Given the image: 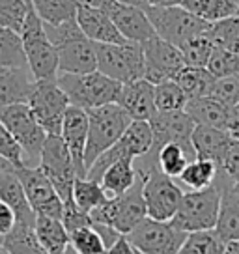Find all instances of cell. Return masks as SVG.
I'll use <instances>...</instances> for the list:
<instances>
[{"label":"cell","mask_w":239,"mask_h":254,"mask_svg":"<svg viewBox=\"0 0 239 254\" xmlns=\"http://www.w3.org/2000/svg\"><path fill=\"white\" fill-rule=\"evenodd\" d=\"M69 245L79 254H107L109 247L97 232L94 222L90 226H82L69 234Z\"/></svg>","instance_id":"obj_40"},{"label":"cell","mask_w":239,"mask_h":254,"mask_svg":"<svg viewBox=\"0 0 239 254\" xmlns=\"http://www.w3.org/2000/svg\"><path fill=\"white\" fill-rule=\"evenodd\" d=\"M226 178L230 180L232 183L239 182V140H232L230 148H228V153L223 161V167H221Z\"/></svg>","instance_id":"obj_46"},{"label":"cell","mask_w":239,"mask_h":254,"mask_svg":"<svg viewBox=\"0 0 239 254\" xmlns=\"http://www.w3.org/2000/svg\"><path fill=\"white\" fill-rule=\"evenodd\" d=\"M62 222H64L65 230L71 234V232L79 230L82 226H90V224H92V217H90V213L82 211V209L75 204V200H67V202H64Z\"/></svg>","instance_id":"obj_45"},{"label":"cell","mask_w":239,"mask_h":254,"mask_svg":"<svg viewBox=\"0 0 239 254\" xmlns=\"http://www.w3.org/2000/svg\"><path fill=\"white\" fill-rule=\"evenodd\" d=\"M0 65L28 67L21 34L8 26H0Z\"/></svg>","instance_id":"obj_36"},{"label":"cell","mask_w":239,"mask_h":254,"mask_svg":"<svg viewBox=\"0 0 239 254\" xmlns=\"http://www.w3.org/2000/svg\"><path fill=\"white\" fill-rule=\"evenodd\" d=\"M0 254H8V253H6V251H4V249H2V251H0Z\"/></svg>","instance_id":"obj_58"},{"label":"cell","mask_w":239,"mask_h":254,"mask_svg":"<svg viewBox=\"0 0 239 254\" xmlns=\"http://www.w3.org/2000/svg\"><path fill=\"white\" fill-rule=\"evenodd\" d=\"M107 254H142L138 249H135V247L129 243V239L125 238V236H121V238L114 243V245L107 251Z\"/></svg>","instance_id":"obj_48"},{"label":"cell","mask_w":239,"mask_h":254,"mask_svg":"<svg viewBox=\"0 0 239 254\" xmlns=\"http://www.w3.org/2000/svg\"><path fill=\"white\" fill-rule=\"evenodd\" d=\"M11 168H15L11 163H9L8 159H4L0 155V172H4V170H11Z\"/></svg>","instance_id":"obj_52"},{"label":"cell","mask_w":239,"mask_h":254,"mask_svg":"<svg viewBox=\"0 0 239 254\" xmlns=\"http://www.w3.org/2000/svg\"><path fill=\"white\" fill-rule=\"evenodd\" d=\"M179 6L211 24L236 15L234 0H181Z\"/></svg>","instance_id":"obj_32"},{"label":"cell","mask_w":239,"mask_h":254,"mask_svg":"<svg viewBox=\"0 0 239 254\" xmlns=\"http://www.w3.org/2000/svg\"><path fill=\"white\" fill-rule=\"evenodd\" d=\"M88 127H90L88 112L84 109L69 105V109H67L64 116L60 136L64 138L65 146H67V150L71 153L73 165H75V170H77L79 178H86L84 151H86L88 142Z\"/></svg>","instance_id":"obj_18"},{"label":"cell","mask_w":239,"mask_h":254,"mask_svg":"<svg viewBox=\"0 0 239 254\" xmlns=\"http://www.w3.org/2000/svg\"><path fill=\"white\" fill-rule=\"evenodd\" d=\"M45 32L58 55V71L73 75L97 71L96 43L80 30L77 17L56 26L45 24Z\"/></svg>","instance_id":"obj_1"},{"label":"cell","mask_w":239,"mask_h":254,"mask_svg":"<svg viewBox=\"0 0 239 254\" xmlns=\"http://www.w3.org/2000/svg\"><path fill=\"white\" fill-rule=\"evenodd\" d=\"M118 105L133 120H150L155 116V84L150 80L138 79L121 84Z\"/></svg>","instance_id":"obj_19"},{"label":"cell","mask_w":239,"mask_h":254,"mask_svg":"<svg viewBox=\"0 0 239 254\" xmlns=\"http://www.w3.org/2000/svg\"><path fill=\"white\" fill-rule=\"evenodd\" d=\"M0 155L4 159H8L13 167H23L24 157L21 146L15 142V138L9 135V131L0 120Z\"/></svg>","instance_id":"obj_44"},{"label":"cell","mask_w":239,"mask_h":254,"mask_svg":"<svg viewBox=\"0 0 239 254\" xmlns=\"http://www.w3.org/2000/svg\"><path fill=\"white\" fill-rule=\"evenodd\" d=\"M4 249V238H0V251Z\"/></svg>","instance_id":"obj_57"},{"label":"cell","mask_w":239,"mask_h":254,"mask_svg":"<svg viewBox=\"0 0 239 254\" xmlns=\"http://www.w3.org/2000/svg\"><path fill=\"white\" fill-rule=\"evenodd\" d=\"M58 79L60 88L65 92L69 105L84 111L97 109L103 105L118 103L121 82L103 75L101 71L92 73H62Z\"/></svg>","instance_id":"obj_3"},{"label":"cell","mask_w":239,"mask_h":254,"mask_svg":"<svg viewBox=\"0 0 239 254\" xmlns=\"http://www.w3.org/2000/svg\"><path fill=\"white\" fill-rule=\"evenodd\" d=\"M73 200L82 211L92 213L97 207L103 206L109 196L99 182L90 180V178H77L73 185Z\"/></svg>","instance_id":"obj_35"},{"label":"cell","mask_w":239,"mask_h":254,"mask_svg":"<svg viewBox=\"0 0 239 254\" xmlns=\"http://www.w3.org/2000/svg\"><path fill=\"white\" fill-rule=\"evenodd\" d=\"M4 251L8 254H49L36 236L34 224L15 222L13 230L4 236Z\"/></svg>","instance_id":"obj_29"},{"label":"cell","mask_w":239,"mask_h":254,"mask_svg":"<svg viewBox=\"0 0 239 254\" xmlns=\"http://www.w3.org/2000/svg\"><path fill=\"white\" fill-rule=\"evenodd\" d=\"M217 176H219V167L213 161L194 159L179 174V182L183 183L185 187H189V190H202L211 187L215 183Z\"/></svg>","instance_id":"obj_31"},{"label":"cell","mask_w":239,"mask_h":254,"mask_svg":"<svg viewBox=\"0 0 239 254\" xmlns=\"http://www.w3.org/2000/svg\"><path fill=\"white\" fill-rule=\"evenodd\" d=\"M144 11L153 24L155 34L178 49L211 28V23L187 11L183 6H146Z\"/></svg>","instance_id":"obj_8"},{"label":"cell","mask_w":239,"mask_h":254,"mask_svg":"<svg viewBox=\"0 0 239 254\" xmlns=\"http://www.w3.org/2000/svg\"><path fill=\"white\" fill-rule=\"evenodd\" d=\"M36 236L49 254H62L69 247V232L64 222L47 215H36Z\"/></svg>","instance_id":"obj_28"},{"label":"cell","mask_w":239,"mask_h":254,"mask_svg":"<svg viewBox=\"0 0 239 254\" xmlns=\"http://www.w3.org/2000/svg\"><path fill=\"white\" fill-rule=\"evenodd\" d=\"M209 95H213L219 101L236 109V105L239 103V73L230 75V77L215 79V84H213V90Z\"/></svg>","instance_id":"obj_43"},{"label":"cell","mask_w":239,"mask_h":254,"mask_svg":"<svg viewBox=\"0 0 239 254\" xmlns=\"http://www.w3.org/2000/svg\"><path fill=\"white\" fill-rule=\"evenodd\" d=\"M125 238L142 254H178L187 232L176 228L170 221H155L146 217Z\"/></svg>","instance_id":"obj_13"},{"label":"cell","mask_w":239,"mask_h":254,"mask_svg":"<svg viewBox=\"0 0 239 254\" xmlns=\"http://www.w3.org/2000/svg\"><path fill=\"white\" fill-rule=\"evenodd\" d=\"M15 168L0 172V200H4L13 209L17 222L36 224V213L30 207V204H28V198H26L23 189V183L19 180Z\"/></svg>","instance_id":"obj_25"},{"label":"cell","mask_w":239,"mask_h":254,"mask_svg":"<svg viewBox=\"0 0 239 254\" xmlns=\"http://www.w3.org/2000/svg\"><path fill=\"white\" fill-rule=\"evenodd\" d=\"M221 196H223V187L217 180L207 189L185 192L181 204L170 222L187 234L215 228L221 209Z\"/></svg>","instance_id":"obj_7"},{"label":"cell","mask_w":239,"mask_h":254,"mask_svg":"<svg viewBox=\"0 0 239 254\" xmlns=\"http://www.w3.org/2000/svg\"><path fill=\"white\" fill-rule=\"evenodd\" d=\"M234 107H228L226 103L219 101L213 95H204L196 99H189L185 112L191 116V120L196 126H209L217 129H226L234 114Z\"/></svg>","instance_id":"obj_24"},{"label":"cell","mask_w":239,"mask_h":254,"mask_svg":"<svg viewBox=\"0 0 239 254\" xmlns=\"http://www.w3.org/2000/svg\"><path fill=\"white\" fill-rule=\"evenodd\" d=\"M136 178H138V170L135 167V157H121L105 170L99 183L109 198H116L135 185Z\"/></svg>","instance_id":"obj_26"},{"label":"cell","mask_w":239,"mask_h":254,"mask_svg":"<svg viewBox=\"0 0 239 254\" xmlns=\"http://www.w3.org/2000/svg\"><path fill=\"white\" fill-rule=\"evenodd\" d=\"M191 144L196 159L213 161L217 167H223V161L232 144V136L226 129H217L209 126H194L191 135Z\"/></svg>","instance_id":"obj_20"},{"label":"cell","mask_w":239,"mask_h":254,"mask_svg":"<svg viewBox=\"0 0 239 254\" xmlns=\"http://www.w3.org/2000/svg\"><path fill=\"white\" fill-rule=\"evenodd\" d=\"M224 254H239V241H230V243H226Z\"/></svg>","instance_id":"obj_51"},{"label":"cell","mask_w":239,"mask_h":254,"mask_svg":"<svg viewBox=\"0 0 239 254\" xmlns=\"http://www.w3.org/2000/svg\"><path fill=\"white\" fill-rule=\"evenodd\" d=\"M142 159L148 161V165L136 168L140 170L144 180V200L148 217L155 221H172L185 192L179 189L174 178L161 172L152 155H144Z\"/></svg>","instance_id":"obj_4"},{"label":"cell","mask_w":239,"mask_h":254,"mask_svg":"<svg viewBox=\"0 0 239 254\" xmlns=\"http://www.w3.org/2000/svg\"><path fill=\"white\" fill-rule=\"evenodd\" d=\"M152 148L153 131L150 122H146V120H133L127 129L123 131V135L120 136L118 142L97 157V161L88 170L86 178L99 182L103 172L111 167L114 161H118L121 157H144V155H148L152 151Z\"/></svg>","instance_id":"obj_10"},{"label":"cell","mask_w":239,"mask_h":254,"mask_svg":"<svg viewBox=\"0 0 239 254\" xmlns=\"http://www.w3.org/2000/svg\"><path fill=\"white\" fill-rule=\"evenodd\" d=\"M90 217H92V222L107 224L121 236H127L138 222H142L148 217V211H146L144 180L140 170H138L135 185L127 192H123L121 196H116V198H109L103 206L92 211Z\"/></svg>","instance_id":"obj_6"},{"label":"cell","mask_w":239,"mask_h":254,"mask_svg":"<svg viewBox=\"0 0 239 254\" xmlns=\"http://www.w3.org/2000/svg\"><path fill=\"white\" fill-rule=\"evenodd\" d=\"M99 9H103L105 13L111 17L112 23L116 24V28L120 30V34L127 41L144 43L153 36H157L144 8L123 4L118 0H103Z\"/></svg>","instance_id":"obj_16"},{"label":"cell","mask_w":239,"mask_h":254,"mask_svg":"<svg viewBox=\"0 0 239 254\" xmlns=\"http://www.w3.org/2000/svg\"><path fill=\"white\" fill-rule=\"evenodd\" d=\"M209 73L221 79V77H230V75H238L239 73V55L238 53H230L224 49H217L209 58L206 65Z\"/></svg>","instance_id":"obj_41"},{"label":"cell","mask_w":239,"mask_h":254,"mask_svg":"<svg viewBox=\"0 0 239 254\" xmlns=\"http://www.w3.org/2000/svg\"><path fill=\"white\" fill-rule=\"evenodd\" d=\"M217 182L223 187V196H221V209H219V217H217L215 232L226 243L239 241V198L232 190L234 183L226 178V174L221 168H219Z\"/></svg>","instance_id":"obj_22"},{"label":"cell","mask_w":239,"mask_h":254,"mask_svg":"<svg viewBox=\"0 0 239 254\" xmlns=\"http://www.w3.org/2000/svg\"><path fill=\"white\" fill-rule=\"evenodd\" d=\"M144 2H146V6H159V8H165V6H179L181 4V0H144Z\"/></svg>","instance_id":"obj_50"},{"label":"cell","mask_w":239,"mask_h":254,"mask_svg":"<svg viewBox=\"0 0 239 254\" xmlns=\"http://www.w3.org/2000/svg\"><path fill=\"white\" fill-rule=\"evenodd\" d=\"M232 190H234V194L239 198V182L238 183H234V187H232Z\"/></svg>","instance_id":"obj_55"},{"label":"cell","mask_w":239,"mask_h":254,"mask_svg":"<svg viewBox=\"0 0 239 254\" xmlns=\"http://www.w3.org/2000/svg\"><path fill=\"white\" fill-rule=\"evenodd\" d=\"M86 112L90 120L86 151H84V167L88 174V170L97 161V157L118 142L133 118L118 103L103 105Z\"/></svg>","instance_id":"obj_2"},{"label":"cell","mask_w":239,"mask_h":254,"mask_svg":"<svg viewBox=\"0 0 239 254\" xmlns=\"http://www.w3.org/2000/svg\"><path fill=\"white\" fill-rule=\"evenodd\" d=\"M77 23H79L80 30L84 32V36L94 43H123V41H127L120 34L111 17L99 8H90V6L79 4Z\"/></svg>","instance_id":"obj_21"},{"label":"cell","mask_w":239,"mask_h":254,"mask_svg":"<svg viewBox=\"0 0 239 254\" xmlns=\"http://www.w3.org/2000/svg\"><path fill=\"white\" fill-rule=\"evenodd\" d=\"M179 51H181L187 65L206 67L211 55H213V51H215V43L211 40V28L207 32H204V34L196 36V38H192L191 41H187Z\"/></svg>","instance_id":"obj_37"},{"label":"cell","mask_w":239,"mask_h":254,"mask_svg":"<svg viewBox=\"0 0 239 254\" xmlns=\"http://www.w3.org/2000/svg\"><path fill=\"white\" fill-rule=\"evenodd\" d=\"M144 53V79L152 84H161L165 80H174L176 75L183 69L185 60L181 51L165 41L159 36H153L142 43Z\"/></svg>","instance_id":"obj_15"},{"label":"cell","mask_w":239,"mask_h":254,"mask_svg":"<svg viewBox=\"0 0 239 254\" xmlns=\"http://www.w3.org/2000/svg\"><path fill=\"white\" fill-rule=\"evenodd\" d=\"M234 6H236V15L239 17V0H234Z\"/></svg>","instance_id":"obj_56"},{"label":"cell","mask_w":239,"mask_h":254,"mask_svg":"<svg viewBox=\"0 0 239 254\" xmlns=\"http://www.w3.org/2000/svg\"><path fill=\"white\" fill-rule=\"evenodd\" d=\"M0 120L21 146L26 167L40 165L41 150L47 140V131L36 120L28 103H13L0 107Z\"/></svg>","instance_id":"obj_5"},{"label":"cell","mask_w":239,"mask_h":254,"mask_svg":"<svg viewBox=\"0 0 239 254\" xmlns=\"http://www.w3.org/2000/svg\"><path fill=\"white\" fill-rule=\"evenodd\" d=\"M19 180L23 183L24 194L28 198V204L36 215H47L62 221L64 213V202L60 194L56 192L55 185L51 183L47 176L43 174L40 167H17L15 168Z\"/></svg>","instance_id":"obj_14"},{"label":"cell","mask_w":239,"mask_h":254,"mask_svg":"<svg viewBox=\"0 0 239 254\" xmlns=\"http://www.w3.org/2000/svg\"><path fill=\"white\" fill-rule=\"evenodd\" d=\"M34 75L28 67L0 65V107L28 103L34 86Z\"/></svg>","instance_id":"obj_23"},{"label":"cell","mask_w":239,"mask_h":254,"mask_svg":"<svg viewBox=\"0 0 239 254\" xmlns=\"http://www.w3.org/2000/svg\"><path fill=\"white\" fill-rule=\"evenodd\" d=\"M51 183L55 185L56 192L60 194L62 202L73 200V185L79 178L75 165H73L71 153L65 146L64 138L60 135H47V140L41 150L40 165Z\"/></svg>","instance_id":"obj_12"},{"label":"cell","mask_w":239,"mask_h":254,"mask_svg":"<svg viewBox=\"0 0 239 254\" xmlns=\"http://www.w3.org/2000/svg\"><path fill=\"white\" fill-rule=\"evenodd\" d=\"M28 105L40 126L47 131V135L62 133V124L65 112L69 109V99L58 84V79L34 80Z\"/></svg>","instance_id":"obj_11"},{"label":"cell","mask_w":239,"mask_h":254,"mask_svg":"<svg viewBox=\"0 0 239 254\" xmlns=\"http://www.w3.org/2000/svg\"><path fill=\"white\" fill-rule=\"evenodd\" d=\"M118 2L131 4V6H138V8H144V6H146V2H144V0H118Z\"/></svg>","instance_id":"obj_53"},{"label":"cell","mask_w":239,"mask_h":254,"mask_svg":"<svg viewBox=\"0 0 239 254\" xmlns=\"http://www.w3.org/2000/svg\"><path fill=\"white\" fill-rule=\"evenodd\" d=\"M26 15V0H0V26L21 30Z\"/></svg>","instance_id":"obj_42"},{"label":"cell","mask_w":239,"mask_h":254,"mask_svg":"<svg viewBox=\"0 0 239 254\" xmlns=\"http://www.w3.org/2000/svg\"><path fill=\"white\" fill-rule=\"evenodd\" d=\"M236 109H238V111H239V103H238V105H236Z\"/></svg>","instance_id":"obj_59"},{"label":"cell","mask_w":239,"mask_h":254,"mask_svg":"<svg viewBox=\"0 0 239 254\" xmlns=\"http://www.w3.org/2000/svg\"><path fill=\"white\" fill-rule=\"evenodd\" d=\"M34 8L45 24H62L77 17V0H32Z\"/></svg>","instance_id":"obj_34"},{"label":"cell","mask_w":239,"mask_h":254,"mask_svg":"<svg viewBox=\"0 0 239 254\" xmlns=\"http://www.w3.org/2000/svg\"><path fill=\"white\" fill-rule=\"evenodd\" d=\"M215 79L207 67H192V65H185L181 71L176 75V82L185 92L189 99H196V97H204L209 95L215 84Z\"/></svg>","instance_id":"obj_30"},{"label":"cell","mask_w":239,"mask_h":254,"mask_svg":"<svg viewBox=\"0 0 239 254\" xmlns=\"http://www.w3.org/2000/svg\"><path fill=\"white\" fill-rule=\"evenodd\" d=\"M148 155H152L161 168V172H165L170 178H179V174L185 170V167L196 159V153L192 148L181 146V144L168 142L163 144L155 151H150Z\"/></svg>","instance_id":"obj_27"},{"label":"cell","mask_w":239,"mask_h":254,"mask_svg":"<svg viewBox=\"0 0 239 254\" xmlns=\"http://www.w3.org/2000/svg\"><path fill=\"white\" fill-rule=\"evenodd\" d=\"M15 222H17V217L13 213V209L4 200H0V238L8 236L9 232L13 230Z\"/></svg>","instance_id":"obj_47"},{"label":"cell","mask_w":239,"mask_h":254,"mask_svg":"<svg viewBox=\"0 0 239 254\" xmlns=\"http://www.w3.org/2000/svg\"><path fill=\"white\" fill-rule=\"evenodd\" d=\"M224 249L226 241L217 234L215 228H211L187 234L178 254H224Z\"/></svg>","instance_id":"obj_33"},{"label":"cell","mask_w":239,"mask_h":254,"mask_svg":"<svg viewBox=\"0 0 239 254\" xmlns=\"http://www.w3.org/2000/svg\"><path fill=\"white\" fill-rule=\"evenodd\" d=\"M211 40L217 49L239 55V17L232 15L211 24Z\"/></svg>","instance_id":"obj_39"},{"label":"cell","mask_w":239,"mask_h":254,"mask_svg":"<svg viewBox=\"0 0 239 254\" xmlns=\"http://www.w3.org/2000/svg\"><path fill=\"white\" fill-rule=\"evenodd\" d=\"M97 71L121 84L144 79L142 43H96Z\"/></svg>","instance_id":"obj_9"},{"label":"cell","mask_w":239,"mask_h":254,"mask_svg":"<svg viewBox=\"0 0 239 254\" xmlns=\"http://www.w3.org/2000/svg\"><path fill=\"white\" fill-rule=\"evenodd\" d=\"M189 97L179 88L176 80H165L155 84V109L157 112H174L185 111Z\"/></svg>","instance_id":"obj_38"},{"label":"cell","mask_w":239,"mask_h":254,"mask_svg":"<svg viewBox=\"0 0 239 254\" xmlns=\"http://www.w3.org/2000/svg\"><path fill=\"white\" fill-rule=\"evenodd\" d=\"M150 126L153 131V148L155 151L163 144L176 142L192 148L191 135L194 129V122L185 111H174V112H155V116L150 120ZM194 150V148H192Z\"/></svg>","instance_id":"obj_17"},{"label":"cell","mask_w":239,"mask_h":254,"mask_svg":"<svg viewBox=\"0 0 239 254\" xmlns=\"http://www.w3.org/2000/svg\"><path fill=\"white\" fill-rule=\"evenodd\" d=\"M62 254H79V253H77V251H75V249H73V247L69 245V247H67V249H65V251H64V253H62Z\"/></svg>","instance_id":"obj_54"},{"label":"cell","mask_w":239,"mask_h":254,"mask_svg":"<svg viewBox=\"0 0 239 254\" xmlns=\"http://www.w3.org/2000/svg\"><path fill=\"white\" fill-rule=\"evenodd\" d=\"M226 131H228V135L232 136V140H239V111L238 109H236L234 114H232Z\"/></svg>","instance_id":"obj_49"}]
</instances>
